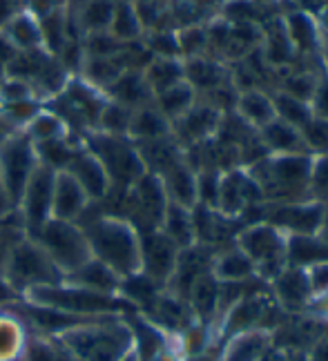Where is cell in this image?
Here are the masks:
<instances>
[{"instance_id": "obj_38", "label": "cell", "mask_w": 328, "mask_h": 361, "mask_svg": "<svg viewBox=\"0 0 328 361\" xmlns=\"http://www.w3.org/2000/svg\"><path fill=\"white\" fill-rule=\"evenodd\" d=\"M121 361H139V355H136V350H134V353H130L126 359H121Z\"/></svg>"}, {"instance_id": "obj_24", "label": "cell", "mask_w": 328, "mask_h": 361, "mask_svg": "<svg viewBox=\"0 0 328 361\" xmlns=\"http://www.w3.org/2000/svg\"><path fill=\"white\" fill-rule=\"evenodd\" d=\"M176 123H179V132L186 138H190V141H195V138H201L210 132L212 123H214V114L210 109H203V107L201 109L190 107L183 116L176 118Z\"/></svg>"}, {"instance_id": "obj_37", "label": "cell", "mask_w": 328, "mask_h": 361, "mask_svg": "<svg viewBox=\"0 0 328 361\" xmlns=\"http://www.w3.org/2000/svg\"><path fill=\"white\" fill-rule=\"evenodd\" d=\"M13 132H18V130H13L11 125H9L3 116H0V145H3L5 138H7L9 134H13Z\"/></svg>"}, {"instance_id": "obj_1", "label": "cell", "mask_w": 328, "mask_h": 361, "mask_svg": "<svg viewBox=\"0 0 328 361\" xmlns=\"http://www.w3.org/2000/svg\"><path fill=\"white\" fill-rule=\"evenodd\" d=\"M51 341L72 361H121L134 353V332L121 317H99L76 324Z\"/></svg>"}, {"instance_id": "obj_17", "label": "cell", "mask_w": 328, "mask_h": 361, "mask_svg": "<svg viewBox=\"0 0 328 361\" xmlns=\"http://www.w3.org/2000/svg\"><path fill=\"white\" fill-rule=\"evenodd\" d=\"M159 230L166 234V237L179 250L193 245L195 234H197L195 219H193V214H190L188 207L170 203V201H168V207H166V214H163V219H161Z\"/></svg>"}, {"instance_id": "obj_20", "label": "cell", "mask_w": 328, "mask_h": 361, "mask_svg": "<svg viewBox=\"0 0 328 361\" xmlns=\"http://www.w3.org/2000/svg\"><path fill=\"white\" fill-rule=\"evenodd\" d=\"M143 78L152 96H157L183 80V67L174 59H154L143 69Z\"/></svg>"}, {"instance_id": "obj_25", "label": "cell", "mask_w": 328, "mask_h": 361, "mask_svg": "<svg viewBox=\"0 0 328 361\" xmlns=\"http://www.w3.org/2000/svg\"><path fill=\"white\" fill-rule=\"evenodd\" d=\"M190 297H193V303L199 312H210L217 301V288H214L212 279H208V276H199V279L193 283V288H190Z\"/></svg>"}, {"instance_id": "obj_3", "label": "cell", "mask_w": 328, "mask_h": 361, "mask_svg": "<svg viewBox=\"0 0 328 361\" xmlns=\"http://www.w3.org/2000/svg\"><path fill=\"white\" fill-rule=\"evenodd\" d=\"M0 279L11 293L25 297L34 288L63 283L65 276L32 237H23L5 252Z\"/></svg>"}, {"instance_id": "obj_8", "label": "cell", "mask_w": 328, "mask_h": 361, "mask_svg": "<svg viewBox=\"0 0 328 361\" xmlns=\"http://www.w3.org/2000/svg\"><path fill=\"white\" fill-rule=\"evenodd\" d=\"M54 172L47 165L38 163L34 174L25 185V192L18 201V207L13 212L18 214L25 237H32L36 230L43 228L51 219V194H54Z\"/></svg>"}, {"instance_id": "obj_5", "label": "cell", "mask_w": 328, "mask_h": 361, "mask_svg": "<svg viewBox=\"0 0 328 361\" xmlns=\"http://www.w3.org/2000/svg\"><path fill=\"white\" fill-rule=\"evenodd\" d=\"M80 143L103 165L105 174L109 176V183H112V190H128L147 172L139 147L128 136L94 130L85 134Z\"/></svg>"}, {"instance_id": "obj_33", "label": "cell", "mask_w": 328, "mask_h": 361, "mask_svg": "<svg viewBox=\"0 0 328 361\" xmlns=\"http://www.w3.org/2000/svg\"><path fill=\"white\" fill-rule=\"evenodd\" d=\"M25 7H27V0H0V32H3V27Z\"/></svg>"}, {"instance_id": "obj_21", "label": "cell", "mask_w": 328, "mask_h": 361, "mask_svg": "<svg viewBox=\"0 0 328 361\" xmlns=\"http://www.w3.org/2000/svg\"><path fill=\"white\" fill-rule=\"evenodd\" d=\"M25 132L34 141V145L47 143V141H56V138H63V136H70L63 118L56 112H51L47 105L40 109V112L36 114V118L30 125H27Z\"/></svg>"}, {"instance_id": "obj_7", "label": "cell", "mask_w": 328, "mask_h": 361, "mask_svg": "<svg viewBox=\"0 0 328 361\" xmlns=\"http://www.w3.org/2000/svg\"><path fill=\"white\" fill-rule=\"evenodd\" d=\"M38 165L36 145L25 130L9 134L0 145V183H3L11 210H16L25 185Z\"/></svg>"}, {"instance_id": "obj_39", "label": "cell", "mask_w": 328, "mask_h": 361, "mask_svg": "<svg viewBox=\"0 0 328 361\" xmlns=\"http://www.w3.org/2000/svg\"><path fill=\"white\" fill-rule=\"evenodd\" d=\"M3 78H5V67L0 65V82H3Z\"/></svg>"}, {"instance_id": "obj_35", "label": "cell", "mask_w": 328, "mask_h": 361, "mask_svg": "<svg viewBox=\"0 0 328 361\" xmlns=\"http://www.w3.org/2000/svg\"><path fill=\"white\" fill-rule=\"evenodd\" d=\"M317 105H320V112L324 118H328V85H324L317 94Z\"/></svg>"}, {"instance_id": "obj_22", "label": "cell", "mask_w": 328, "mask_h": 361, "mask_svg": "<svg viewBox=\"0 0 328 361\" xmlns=\"http://www.w3.org/2000/svg\"><path fill=\"white\" fill-rule=\"evenodd\" d=\"M190 107H193V87L183 80L168 87L166 92L157 94V109L168 121H176L183 116Z\"/></svg>"}, {"instance_id": "obj_32", "label": "cell", "mask_w": 328, "mask_h": 361, "mask_svg": "<svg viewBox=\"0 0 328 361\" xmlns=\"http://www.w3.org/2000/svg\"><path fill=\"white\" fill-rule=\"evenodd\" d=\"M241 107L245 109V114L257 121H266L270 114V105L262 99V96H248V99L241 103Z\"/></svg>"}, {"instance_id": "obj_34", "label": "cell", "mask_w": 328, "mask_h": 361, "mask_svg": "<svg viewBox=\"0 0 328 361\" xmlns=\"http://www.w3.org/2000/svg\"><path fill=\"white\" fill-rule=\"evenodd\" d=\"M70 5V0H27V9H32L36 16H43V13L65 9Z\"/></svg>"}, {"instance_id": "obj_28", "label": "cell", "mask_w": 328, "mask_h": 361, "mask_svg": "<svg viewBox=\"0 0 328 361\" xmlns=\"http://www.w3.org/2000/svg\"><path fill=\"white\" fill-rule=\"evenodd\" d=\"M250 272V263L245 257L239 255H230L224 257L221 263H219V274L226 276V279H239V276L248 274Z\"/></svg>"}, {"instance_id": "obj_16", "label": "cell", "mask_w": 328, "mask_h": 361, "mask_svg": "<svg viewBox=\"0 0 328 361\" xmlns=\"http://www.w3.org/2000/svg\"><path fill=\"white\" fill-rule=\"evenodd\" d=\"M150 96H152V92L147 87L143 72H134V69H126V72L105 90V99L116 101L130 109L145 107V101Z\"/></svg>"}, {"instance_id": "obj_10", "label": "cell", "mask_w": 328, "mask_h": 361, "mask_svg": "<svg viewBox=\"0 0 328 361\" xmlns=\"http://www.w3.org/2000/svg\"><path fill=\"white\" fill-rule=\"evenodd\" d=\"M90 199L87 194L83 192L76 183V178L65 172L59 170L56 176H54V194H51V219L59 221H74L78 224L80 216H83L90 210Z\"/></svg>"}, {"instance_id": "obj_2", "label": "cell", "mask_w": 328, "mask_h": 361, "mask_svg": "<svg viewBox=\"0 0 328 361\" xmlns=\"http://www.w3.org/2000/svg\"><path fill=\"white\" fill-rule=\"evenodd\" d=\"M83 228L92 257L107 266L121 279L141 272V234L128 219L97 214Z\"/></svg>"}, {"instance_id": "obj_29", "label": "cell", "mask_w": 328, "mask_h": 361, "mask_svg": "<svg viewBox=\"0 0 328 361\" xmlns=\"http://www.w3.org/2000/svg\"><path fill=\"white\" fill-rule=\"evenodd\" d=\"M279 112L288 118L291 123H299V125H306L308 123V114L306 109L297 103V99H291V96H281L279 99Z\"/></svg>"}, {"instance_id": "obj_31", "label": "cell", "mask_w": 328, "mask_h": 361, "mask_svg": "<svg viewBox=\"0 0 328 361\" xmlns=\"http://www.w3.org/2000/svg\"><path fill=\"white\" fill-rule=\"evenodd\" d=\"M306 138L315 147H328V123L326 121H315L306 123Z\"/></svg>"}, {"instance_id": "obj_15", "label": "cell", "mask_w": 328, "mask_h": 361, "mask_svg": "<svg viewBox=\"0 0 328 361\" xmlns=\"http://www.w3.org/2000/svg\"><path fill=\"white\" fill-rule=\"evenodd\" d=\"M67 283L78 286V288H85L92 290V293H101V295H119L121 290V276H116L107 266H103L101 261L97 259H90L87 263H83L78 270H74L72 274L65 276Z\"/></svg>"}, {"instance_id": "obj_12", "label": "cell", "mask_w": 328, "mask_h": 361, "mask_svg": "<svg viewBox=\"0 0 328 361\" xmlns=\"http://www.w3.org/2000/svg\"><path fill=\"white\" fill-rule=\"evenodd\" d=\"M114 3L116 0H78V3H74V13L70 9H67V13H70V20L76 27V34L83 38L90 34L107 32L109 23H112Z\"/></svg>"}, {"instance_id": "obj_18", "label": "cell", "mask_w": 328, "mask_h": 361, "mask_svg": "<svg viewBox=\"0 0 328 361\" xmlns=\"http://www.w3.org/2000/svg\"><path fill=\"white\" fill-rule=\"evenodd\" d=\"M170 121L163 116L157 107H139L132 112V121H130V130H128V138L130 141H159L168 134Z\"/></svg>"}, {"instance_id": "obj_23", "label": "cell", "mask_w": 328, "mask_h": 361, "mask_svg": "<svg viewBox=\"0 0 328 361\" xmlns=\"http://www.w3.org/2000/svg\"><path fill=\"white\" fill-rule=\"evenodd\" d=\"M132 112L134 109L121 105L116 101H105L101 114H99V123L97 130L105 132V134H116V136H128L130 130V121H132Z\"/></svg>"}, {"instance_id": "obj_36", "label": "cell", "mask_w": 328, "mask_h": 361, "mask_svg": "<svg viewBox=\"0 0 328 361\" xmlns=\"http://www.w3.org/2000/svg\"><path fill=\"white\" fill-rule=\"evenodd\" d=\"M9 212H13V210H11V203H9V199H7V192H5L3 183H0V216H7Z\"/></svg>"}, {"instance_id": "obj_30", "label": "cell", "mask_w": 328, "mask_h": 361, "mask_svg": "<svg viewBox=\"0 0 328 361\" xmlns=\"http://www.w3.org/2000/svg\"><path fill=\"white\" fill-rule=\"evenodd\" d=\"M188 78L197 82V85H214L217 76H214V67L203 63V61H195L188 67Z\"/></svg>"}, {"instance_id": "obj_19", "label": "cell", "mask_w": 328, "mask_h": 361, "mask_svg": "<svg viewBox=\"0 0 328 361\" xmlns=\"http://www.w3.org/2000/svg\"><path fill=\"white\" fill-rule=\"evenodd\" d=\"M107 32L123 45L134 43V40L143 34V25L139 20V13H136L132 0H116L114 13H112V23H109Z\"/></svg>"}, {"instance_id": "obj_27", "label": "cell", "mask_w": 328, "mask_h": 361, "mask_svg": "<svg viewBox=\"0 0 328 361\" xmlns=\"http://www.w3.org/2000/svg\"><path fill=\"white\" fill-rule=\"evenodd\" d=\"M281 219L286 221L288 226L302 230V232H310L312 230V224L317 226L320 221V212L315 207H293V210H286L281 212Z\"/></svg>"}, {"instance_id": "obj_6", "label": "cell", "mask_w": 328, "mask_h": 361, "mask_svg": "<svg viewBox=\"0 0 328 361\" xmlns=\"http://www.w3.org/2000/svg\"><path fill=\"white\" fill-rule=\"evenodd\" d=\"M32 239L43 247V252L63 272V276L72 274L92 259L85 232L74 221L49 219L43 228L32 234Z\"/></svg>"}, {"instance_id": "obj_4", "label": "cell", "mask_w": 328, "mask_h": 361, "mask_svg": "<svg viewBox=\"0 0 328 361\" xmlns=\"http://www.w3.org/2000/svg\"><path fill=\"white\" fill-rule=\"evenodd\" d=\"M27 303L38 308L56 310L63 314H72L78 319H97V317H119L123 310V301L119 295H101L92 290L78 288L72 283L40 286L25 295Z\"/></svg>"}, {"instance_id": "obj_14", "label": "cell", "mask_w": 328, "mask_h": 361, "mask_svg": "<svg viewBox=\"0 0 328 361\" xmlns=\"http://www.w3.org/2000/svg\"><path fill=\"white\" fill-rule=\"evenodd\" d=\"M3 34L7 43L16 51H34L43 49V36H40V18L32 9H23L13 16L5 27Z\"/></svg>"}, {"instance_id": "obj_13", "label": "cell", "mask_w": 328, "mask_h": 361, "mask_svg": "<svg viewBox=\"0 0 328 361\" xmlns=\"http://www.w3.org/2000/svg\"><path fill=\"white\" fill-rule=\"evenodd\" d=\"M30 348V332L23 317L0 310V361H23Z\"/></svg>"}, {"instance_id": "obj_11", "label": "cell", "mask_w": 328, "mask_h": 361, "mask_svg": "<svg viewBox=\"0 0 328 361\" xmlns=\"http://www.w3.org/2000/svg\"><path fill=\"white\" fill-rule=\"evenodd\" d=\"M65 172H70L76 178V183L87 194L90 203H101L103 199L109 197V192H112V183H109V176L105 174L103 165L94 159L83 145L78 147V152L70 161V165L65 168Z\"/></svg>"}, {"instance_id": "obj_9", "label": "cell", "mask_w": 328, "mask_h": 361, "mask_svg": "<svg viewBox=\"0 0 328 361\" xmlns=\"http://www.w3.org/2000/svg\"><path fill=\"white\" fill-rule=\"evenodd\" d=\"M179 247L161 230L141 234V274L152 281H166L174 276Z\"/></svg>"}, {"instance_id": "obj_26", "label": "cell", "mask_w": 328, "mask_h": 361, "mask_svg": "<svg viewBox=\"0 0 328 361\" xmlns=\"http://www.w3.org/2000/svg\"><path fill=\"white\" fill-rule=\"evenodd\" d=\"M266 138L277 149H295L299 145V134L286 123H272L266 130Z\"/></svg>"}]
</instances>
